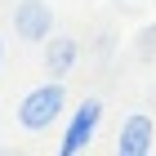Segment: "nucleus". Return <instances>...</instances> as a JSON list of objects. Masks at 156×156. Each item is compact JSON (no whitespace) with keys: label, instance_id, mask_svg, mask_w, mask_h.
<instances>
[{"label":"nucleus","instance_id":"1","mask_svg":"<svg viewBox=\"0 0 156 156\" xmlns=\"http://www.w3.org/2000/svg\"><path fill=\"white\" fill-rule=\"evenodd\" d=\"M62 107H67V85L58 80V76H49L45 85H36V89H27L23 103H18V125L31 134L49 129V125H58Z\"/></svg>","mask_w":156,"mask_h":156},{"label":"nucleus","instance_id":"2","mask_svg":"<svg viewBox=\"0 0 156 156\" xmlns=\"http://www.w3.org/2000/svg\"><path fill=\"white\" fill-rule=\"evenodd\" d=\"M98 120H103V103H98V98H85V103H76V107H72V116H67V129H62L58 152H62V156L85 152V147H89V138L98 134Z\"/></svg>","mask_w":156,"mask_h":156},{"label":"nucleus","instance_id":"3","mask_svg":"<svg viewBox=\"0 0 156 156\" xmlns=\"http://www.w3.org/2000/svg\"><path fill=\"white\" fill-rule=\"evenodd\" d=\"M13 31L18 40L27 45H45L54 36V9H49L45 0H18V9H13Z\"/></svg>","mask_w":156,"mask_h":156},{"label":"nucleus","instance_id":"4","mask_svg":"<svg viewBox=\"0 0 156 156\" xmlns=\"http://www.w3.org/2000/svg\"><path fill=\"white\" fill-rule=\"evenodd\" d=\"M152 138H156V125H152V116L134 112V116H125V120H120L116 152H120V156H147V152H152Z\"/></svg>","mask_w":156,"mask_h":156},{"label":"nucleus","instance_id":"5","mask_svg":"<svg viewBox=\"0 0 156 156\" xmlns=\"http://www.w3.org/2000/svg\"><path fill=\"white\" fill-rule=\"evenodd\" d=\"M40 62H45V72H49V76L67 80V76H72V67L80 62V45H76L72 36H58V31H54V36L40 45Z\"/></svg>","mask_w":156,"mask_h":156},{"label":"nucleus","instance_id":"6","mask_svg":"<svg viewBox=\"0 0 156 156\" xmlns=\"http://www.w3.org/2000/svg\"><path fill=\"white\" fill-rule=\"evenodd\" d=\"M0 67H5V36H0Z\"/></svg>","mask_w":156,"mask_h":156}]
</instances>
